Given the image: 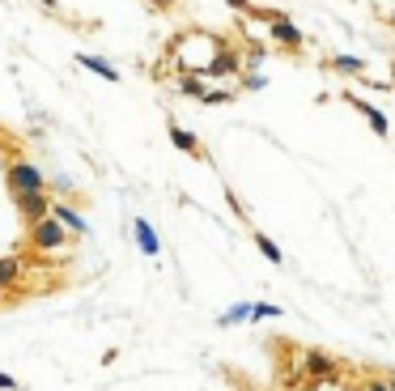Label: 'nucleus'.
<instances>
[{"label":"nucleus","instance_id":"1","mask_svg":"<svg viewBox=\"0 0 395 391\" xmlns=\"http://www.w3.org/2000/svg\"><path fill=\"white\" fill-rule=\"evenodd\" d=\"M30 247L34 251H64L68 247V234H64V226L55 217H43V221L30 226Z\"/></svg>","mask_w":395,"mask_h":391},{"label":"nucleus","instance_id":"2","mask_svg":"<svg viewBox=\"0 0 395 391\" xmlns=\"http://www.w3.org/2000/svg\"><path fill=\"white\" fill-rule=\"evenodd\" d=\"M9 192H47V175L34 162H9Z\"/></svg>","mask_w":395,"mask_h":391},{"label":"nucleus","instance_id":"3","mask_svg":"<svg viewBox=\"0 0 395 391\" xmlns=\"http://www.w3.org/2000/svg\"><path fill=\"white\" fill-rule=\"evenodd\" d=\"M13 204H17L30 221L51 217V200H47V192H13Z\"/></svg>","mask_w":395,"mask_h":391},{"label":"nucleus","instance_id":"4","mask_svg":"<svg viewBox=\"0 0 395 391\" xmlns=\"http://www.w3.org/2000/svg\"><path fill=\"white\" fill-rule=\"evenodd\" d=\"M51 217L64 226V234H89V221H85L72 204H51Z\"/></svg>","mask_w":395,"mask_h":391},{"label":"nucleus","instance_id":"5","mask_svg":"<svg viewBox=\"0 0 395 391\" xmlns=\"http://www.w3.org/2000/svg\"><path fill=\"white\" fill-rule=\"evenodd\" d=\"M132 230H136V247H140L145 255H157V251H162V243H157V230H153L145 217H136V221H132Z\"/></svg>","mask_w":395,"mask_h":391},{"label":"nucleus","instance_id":"6","mask_svg":"<svg viewBox=\"0 0 395 391\" xmlns=\"http://www.w3.org/2000/svg\"><path fill=\"white\" fill-rule=\"evenodd\" d=\"M234 68H238V55H230V51H213V60L204 64L200 77H230Z\"/></svg>","mask_w":395,"mask_h":391},{"label":"nucleus","instance_id":"7","mask_svg":"<svg viewBox=\"0 0 395 391\" xmlns=\"http://www.w3.org/2000/svg\"><path fill=\"white\" fill-rule=\"evenodd\" d=\"M21 272H26V268H21L17 255H0V294H9V290L21 281Z\"/></svg>","mask_w":395,"mask_h":391},{"label":"nucleus","instance_id":"8","mask_svg":"<svg viewBox=\"0 0 395 391\" xmlns=\"http://www.w3.org/2000/svg\"><path fill=\"white\" fill-rule=\"evenodd\" d=\"M272 38H277V43H285V47H298V43H302L298 26H289V21H281V17L272 21Z\"/></svg>","mask_w":395,"mask_h":391},{"label":"nucleus","instance_id":"9","mask_svg":"<svg viewBox=\"0 0 395 391\" xmlns=\"http://www.w3.org/2000/svg\"><path fill=\"white\" fill-rule=\"evenodd\" d=\"M77 60H81V64H85L89 72H98L102 81H119V72H115V68H111V64H106L102 55H77Z\"/></svg>","mask_w":395,"mask_h":391},{"label":"nucleus","instance_id":"10","mask_svg":"<svg viewBox=\"0 0 395 391\" xmlns=\"http://www.w3.org/2000/svg\"><path fill=\"white\" fill-rule=\"evenodd\" d=\"M306 370H311V375H319V379H332V375H336V366H332L323 353H306Z\"/></svg>","mask_w":395,"mask_h":391},{"label":"nucleus","instance_id":"11","mask_svg":"<svg viewBox=\"0 0 395 391\" xmlns=\"http://www.w3.org/2000/svg\"><path fill=\"white\" fill-rule=\"evenodd\" d=\"M357 106H362V111H366V119H370V123H374V132H379V136H387V115H383V111H379V106H370V102H357Z\"/></svg>","mask_w":395,"mask_h":391},{"label":"nucleus","instance_id":"12","mask_svg":"<svg viewBox=\"0 0 395 391\" xmlns=\"http://www.w3.org/2000/svg\"><path fill=\"white\" fill-rule=\"evenodd\" d=\"M170 141H174L179 149H187V153H196V136H191L187 128H179V123H170Z\"/></svg>","mask_w":395,"mask_h":391},{"label":"nucleus","instance_id":"13","mask_svg":"<svg viewBox=\"0 0 395 391\" xmlns=\"http://www.w3.org/2000/svg\"><path fill=\"white\" fill-rule=\"evenodd\" d=\"M243 319H251V307H247V302H238V307H230V311H226V315H221L217 324H221V328H230V324H243Z\"/></svg>","mask_w":395,"mask_h":391},{"label":"nucleus","instance_id":"14","mask_svg":"<svg viewBox=\"0 0 395 391\" xmlns=\"http://www.w3.org/2000/svg\"><path fill=\"white\" fill-rule=\"evenodd\" d=\"M255 243H260V251H264V255H268L272 264H281V260H285V255H281V247H277V243H272L268 234H255Z\"/></svg>","mask_w":395,"mask_h":391},{"label":"nucleus","instance_id":"15","mask_svg":"<svg viewBox=\"0 0 395 391\" xmlns=\"http://www.w3.org/2000/svg\"><path fill=\"white\" fill-rule=\"evenodd\" d=\"M179 89L191 94V98H204V81L200 77H179Z\"/></svg>","mask_w":395,"mask_h":391},{"label":"nucleus","instance_id":"16","mask_svg":"<svg viewBox=\"0 0 395 391\" xmlns=\"http://www.w3.org/2000/svg\"><path fill=\"white\" fill-rule=\"evenodd\" d=\"M272 315H281V307H272V302H255L251 307V319H272Z\"/></svg>","mask_w":395,"mask_h":391},{"label":"nucleus","instance_id":"17","mask_svg":"<svg viewBox=\"0 0 395 391\" xmlns=\"http://www.w3.org/2000/svg\"><path fill=\"white\" fill-rule=\"evenodd\" d=\"M336 68H345V72H362V60H357V55H336Z\"/></svg>","mask_w":395,"mask_h":391},{"label":"nucleus","instance_id":"18","mask_svg":"<svg viewBox=\"0 0 395 391\" xmlns=\"http://www.w3.org/2000/svg\"><path fill=\"white\" fill-rule=\"evenodd\" d=\"M0 391H17V379H13V375H4V370H0Z\"/></svg>","mask_w":395,"mask_h":391},{"label":"nucleus","instance_id":"19","mask_svg":"<svg viewBox=\"0 0 395 391\" xmlns=\"http://www.w3.org/2000/svg\"><path fill=\"white\" fill-rule=\"evenodd\" d=\"M370 391H387V383H370Z\"/></svg>","mask_w":395,"mask_h":391},{"label":"nucleus","instance_id":"20","mask_svg":"<svg viewBox=\"0 0 395 391\" xmlns=\"http://www.w3.org/2000/svg\"><path fill=\"white\" fill-rule=\"evenodd\" d=\"M38 4H47V9H55V0H38Z\"/></svg>","mask_w":395,"mask_h":391},{"label":"nucleus","instance_id":"21","mask_svg":"<svg viewBox=\"0 0 395 391\" xmlns=\"http://www.w3.org/2000/svg\"><path fill=\"white\" fill-rule=\"evenodd\" d=\"M387 391H395V379H391V383H387Z\"/></svg>","mask_w":395,"mask_h":391},{"label":"nucleus","instance_id":"22","mask_svg":"<svg viewBox=\"0 0 395 391\" xmlns=\"http://www.w3.org/2000/svg\"><path fill=\"white\" fill-rule=\"evenodd\" d=\"M4 298H9V294H0V302H4Z\"/></svg>","mask_w":395,"mask_h":391}]
</instances>
